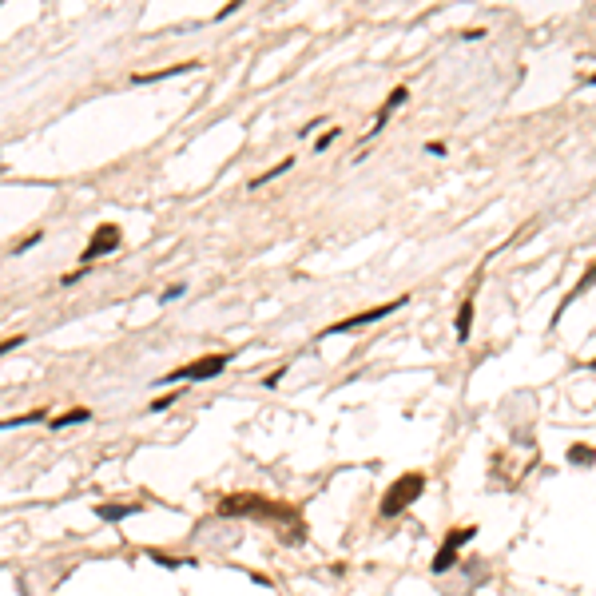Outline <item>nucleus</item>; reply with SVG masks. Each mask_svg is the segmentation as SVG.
I'll return each mask as SVG.
<instances>
[{"mask_svg": "<svg viewBox=\"0 0 596 596\" xmlns=\"http://www.w3.org/2000/svg\"><path fill=\"white\" fill-rule=\"evenodd\" d=\"M219 517H258V521H282V525H291L298 536L306 533V525L298 521V513H294L291 505L251 497V493H243V497H223V501H219Z\"/></svg>", "mask_w": 596, "mask_h": 596, "instance_id": "f257e3e1", "label": "nucleus"}, {"mask_svg": "<svg viewBox=\"0 0 596 596\" xmlns=\"http://www.w3.org/2000/svg\"><path fill=\"white\" fill-rule=\"evenodd\" d=\"M422 493H426V473H406V477H398V481L386 489V497H382V517H398V513L410 509V505H414Z\"/></svg>", "mask_w": 596, "mask_h": 596, "instance_id": "f03ea898", "label": "nucleus"}, {"mask_svg": "<svg viewBox=\"0 0 596 596\" xmlns=\"http://www.w3.org/2000/svg\"><path fill=\"white\" fill-rule=\"evenodd\" d=\"M227 362H231V354H211V358H195V362H187V366H179V370H171L163 382H191V377H215V374H223L227 370Z\"/></svg>", "mask_w": 596, "mask_h": 596, "instance_id": "7ed1b4c3", "label": "nucleus"}, {"mask_svg": "<svg viewBox=\"0 0 596 596\" xmlns=\"http://www.w3.org/2000/svg\"><path fill=\"white\" fill-rule=\"evenodd\" d=\"M406 303V294L402 298H394V303H382V306H374V310H366V314H354V318H342V322H334V326H326L322 330V338H334V334H346V330H358V326H370V322H377V318H386V314H394L398 306Z\"/></svg>", "mask_w": 596, "mask_h": 596, "instance_id": "20e7f679", "label": "nucleus"}, {"mask_svg": "<svg viewBox=\"0 0 596 596\" xmlns=\"http://www.w3.org/2000/svg\"><path fill=\"white\" fill-rule=\"evenodd\" d=\"M120 247V227L116 223H99L96 231H92V239H88V247H84V263H92V258H99V255H111Z\"/></svg>", "mask_w": 596, "mask_h": 596, "instance_id": "39448f33", "label": "nucleus"}, {"mask_svg": "<svg viewBox=\"0 0 596 596\" xmlns=\"http://www.w3.org/2000/svg\"><path fill=\"white\" fill-rule=\"evenodd\" d=\"M477 529H453L450 536H445V545H441V553L434 557V572H450L453 569V560H457V553H462L465 541H473Z\"/></svg>", "mask_w": 596, "mask_h": 596, "instance_id": "423d86ee", "label": "nucleus"}, {"mask_svg": "<svg viewBox=\"0 0 596 596\" xmlns=\"http://www.w3.org/2000/svg\"><path fill=\"white\" fill-rule=\"evenodd\" d=\"M199 64L195 60H187V64H175V68H159V72H135L132 76V84H159V80H171V76H183V72H195Z\"/></svg>", "mask_w": 596, "mask_h": 596, "instance_id": "0eeeda50", "label": "nucleus"}, {"mask_svg": "<svg viewBox=\"0 0 596 596\" xmlns=\"http://www.w3.org/2000/svg\"><path fill=\"white\" fill-rule=\"evenodd\" d=\"M99 521H123V517H132V513H144L139 505H96Z\"/></svg>", "mask_w": 596, "mask_h": 596, "instance_id": "6e6552de", "label": "nucleus"}, {"mask_svg": "<svg viewBox=\"0 0 596 596\" xmlns=\"http://www.w3.org/2000/svg\"><path fill=\"white\" fill-rule=\"evenodd\" d=\"M469 330H473V303H469V298H465L462 303V310H457V338H469Z\"/></svg>", "mask_w": 596, "mask_h": 596, "instance_id": "1a4fd4ad", "label": "nucleus"}, {"mask_svg": "<svg viewBox=\"0 0 596 596\" xmlns=\"http://www.w3.org/2000/svg\"><path fill=\"white\" fill-rule=\"evenodd\" d=\"M569 462L572 465H592L596 462V450H592V445H584V441H576V445H569Z\"/></svg>", "mask_w": 596, "mask_h": 596, "instance_id": "9d476101", "label": "nucleus"}, {"mask_svg": "<svg viewBox=\"0 0 596 596\" xmlns=\"http://www.w3.org/2000/svg\"><path fill=\"white\" fill-rule=\"evenodd\" d=\"M291 163H294V159H282L279 167H270L267 175H255V179H251V187H263V183H270V179H279L282 171H291Z\"/></svg>", "mask_w": 596, "mask_h": 596, "instance_id": "9b49d317", "label": "nucleus"}, {"mask_svg": "<svg viewBox=\"0 0 596 596\" xmlns=\"http://www.w3.org/2000/svg\"><path fill=\"white\" fill-rule=\"evenodd\" d=\"M88 410H68V414L64 417H56V422H52V429H64V426H76V422H88Z\"/></svg>", "mask_w": 596, "mask_h": 596, "instance_id": "f8f14e48", "label": "nucleus"}, {"mask_svg": "<svg viewBox=\"0 0 596 596\" xmlns=\"http://www.w3.org/2000/svg\"><path fill=\"white\" fill-rule=\"evenodd\" d=\"M592 282H596V263H592V267H588V270L581 275V282H576V291H572V294H584L588 286H592Z\"/></svg>", "mask_w": 596, "mask_h": 596, "instance_id": "ddd939ff", "label": "nucleus"}, {"mask_svg": "<svg viewBox=\"0 0 596 596\" xmlns=\"http://www.w3.org/2000/svg\"><path fill=\"white\" fill-rule=\"evenodd\" d=\"M179 394H183V389H171V394H159L155 402H151V410H167V406L175 402V398H179Z\"/></svg>", "mask_w": 596, "mask_h": 596, "instance_id": "4468645a", "label": "nucleus"}, {"mask_svg": "<svg viewBox=\"0 0 596 596\" xmlns=\"http://www.w3.org/2000/svg\"><path fill=\"white\" fill-rule=\"evenodd\" d=\"M334 139H338V127H334V132H326V135H322V139H318V144H314V151H326V147L334 144Z\"/></svg>", "mask_w": 596, "mask_h": 596, "instance_id": "2eb2a0df", "label": "nucleus"}, {"mask_svg": "<svg viewBox=\"0 0 596 596\" xmlns=\"http://www.w3.org/2000/svg\"><path fill=\"white\" fill-rule=\"evenodd\" d=\"M179 294H183V286H167V291L159 294V298H163V303H171V298H179Z\"/></svg>", "mask_w": 596, "mask_h": 596, "instance_id": "dca6fc26", "label": "nucleus"}, {"mask_svg": "<svg viewBox=\"0 0 596 596\" xmlns=\"http://www.w3.org/2000/svg\"><path fill=\"white\" fill-rule=\"evenodd\" d=\"M588 84H596V72H592V76H588Z\"/></svg>", "mask_w": 596, "mask_h": 596, "instance_id": "f3484780", "label": "nucleus"}, {"mask_svg": "<svg viewBox=\"0 0 596 596\" xmlns=\"http://www.w3.org/2000/svg\"><path fill=\"white\" fill-rule=\"evenodd\" d=\"M588 370H596V358H592V362H588Z\"/></svg>", "mask_w": 596, "mask_h": 596, "instance_id": "a211bd4d", "label": "nucleus"}]
</instances>
